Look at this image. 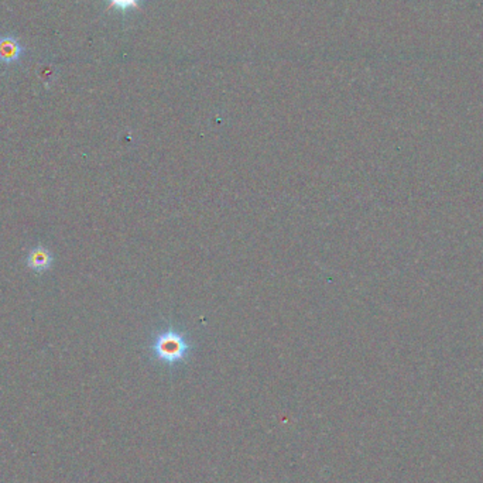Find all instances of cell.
Masks as SVG:
<instances>
[{
  "mask_svg": "<svg viewBox=\"0 0 483 483\" xmlns=\"http://www.w3.org/2000/svg\"><path fill=\"white\" fill-rule=\"evenodd\" d=\"M24 48L19 38L10 34L0 36V61L5 64H14L21 60Z\"/></svg>",
  "mask_w": 483,
  "mask_h": 483,
  "instance_id": "obj_2",
  "label": "cell"
},
{
  "mask_svg": "<svg viewBox=\"0 0 483 483\" xmlns=\"http://www.w3.org/2000/svg\"><path fill=\"white\" fill-rule=\"evenodd\" d=\"M53 255L50 253V250L45 249L44 246H36L34 249H32L27 255V268L37 273H45L47 270L51 269L53 266Z\"/></svg>",
  "mask_w": 483,
  "mask_h": 483,
  "instance_id": "obj_3",
  "label": "cell"
},
{
  "mask_svg": "<svg viewBox=\"0 0 483 483\" xmlns=\"http://www.w3.org/2000/svg\"><path fill=\"white\" fill-rule=\"evenodd\" d=\"M109 9H116L120 12L128 10H137L140 8V0H108Z\"/></svg>",
  "mask_w": 483,
  "mask_h": 483,
  "instance_id": "obj_4",
  "label": "cell"
},
{
  "mask_svg": "<svg viewBox=\"0 0 483 483\" xmlns=\"http://www.w3.org/2000/svg\"><path fill=\"white\" fill-rule=\"evenodd\" d=\"M191 351V344L187 336L173 328L158 332L152 345L154 357L165 365H177L182 362Z\"/></svg>",
  "mask_w": 483,
  "mask_h": 483,
  "instance_id": "obj_1",
  "label": "cell"
}]
</instances>
